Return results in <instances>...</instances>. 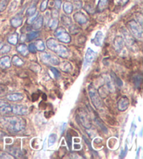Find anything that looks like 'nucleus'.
Segmentation results:
<instances>
[{"mask_svg": "<svg viewBox=\"0 0 143 159\" xmlns=\"http://www.w3.org/2000/svg\"><path fill=\"white\" fill-rule=\"evenodd\" d=\"M73 18L76 23L80 25H84L85 23H87V16H85L83 13L80 11L76 12L75 14L73 15Z\"/></svg>", "mask_w": 143, "mask_h": 159, "instance_id": "4468645a", "label": "nucleus"}, {"mask_svg": "<svg viewBox=\"0 0 143 159\" xmlns=\"http://www.w3.org/2000/svg\"><path fill=\"white\" fill-rule=\"evenodd\" d=\"M67 143L68 145V147H69V149H71V137L70 136L69 134H68L67 136Z\"/></svg>", "mask_w": 143, "mask_h": 159, "instance_id": "3c124183", "label": "nucleus"}, {"mask_svg": "<svg viewBox=\"0 0 143 159\" xmlns=\"http://www.w3.org/2000/svg\"><path fill=\"white\" fill-rule=\"evenodd\" d=\"M66 125H67V123H64V124L62 125V128H61V131H62V134H63L64 133V130H65V128H66Z\"/></svg>", "mask_w": 143, "mask_h": 159, "instance_id": "5fc2aeb1", "label": "nucleus"}, {"mask_svg": "<svg viewBox=\"0 0 143 159\" xmlns=\"http://www.w3.org/2000/svg\"><path fill=\"white\" fill-rule=\"evenodd\" d=\"M103 39V34L102 32L98 31L95 35V37L92 39V43L97 46H101L102 45Z\"/></svg>", "mask_w": 143, "mask_h": 159, "instance_id": "dca6fc26", "label": "nucleus"}, {"mask_svg": "<svg viewBox=\"0 0 143 159\" xmlns=\"http://www.w3.org/2000/svg\"><path fill=\"white\" fill-rule=\"evenodd\" d=\"M61 21L66 26H70L72 24V20H71V18L68 16L63 15L61 17Z\"/></svg>", "mask_w": 143, "mask_h": 159, "instance_id": "7c9ffc66", "label": "nucleus"}, {"mask_svg": "<svg viewBox=\"0 0 143 159\" xmlns=\"http://www.w3.org/2000/svg\"><path fill=\"white\" fill-rule=\"evenodd\" d=\"M128 29L131 34L137 39L142 40V28L140 25L135 20H131L128 23Z\"/></svg>", "mask_w": 143, "mask_h": 159, "instance_id": "20e7f679", "label": "nucleus"}, {"mask_svg": "<svg viewBox=\"0 0 143 159\" xmlns=\"http://www.w3.org/2000/svg\"><path fill=\"white\" fill-rule=\"evenodd\" d=\"M105 80L106 82V86H107V87H108V90L110 92H114V90H115L114 85H113V83H112V81L110 80V79L108 76H106Z\"/></svg>", "mask_w": 143, "mask_h": 159, "instance_id": "72a5a7b5", "label": "nucleus"}, {"mask_svg": "<svg viewBox=\"0 0 143 159\" xmlns=\"http://www.w3.org/2000/svg\"><path fill=\"white\" fill-rule=\"evenodd\" d=\"M60 69H61L63 72H68L72 70V66L69 62H63L61 65H60Z\"/></svg>", "mask_w": 143, "mask_h": 159, "instance_id": "cd10ccee", "label": "nucleus"}, {"mask_svg": "<svg viewBox=\"0 0 143 159\" xmlns=\"http://www.w3.org/2000/svg\"><path fill=\"white\" fill-rule=\"evenodd\" d=\"M17 51L19 53H20L22 56H27L29 54V49L28 47L24 43H21L17 47Z\"/></svg>", "mask_w": 143, "mask_h": 159, "instance_id": "aec40b11", "label": "nucleus"}, {"mask_svg": "<svg viewBox=\"0 0 143 159\" xmlns=\"http://www.w3.org/2000/svg\"><path fill=\"white\" fill-rule=\"evenodd\" d=\"M58 24H59V20L58 19L56 18H53V19H50L48 23V27L53 30H54L57 28V27H58Z\"/></svg>", "mask_w": 143, "mask_h": 159, "instance_id": "bb28decb", "label": "nucleus"}, {"mask_svg": "<svg viewBox=\"0 0 143 159\" xmlns=\"http://www.w3.org/2000/svg\"><path fill=\"white\" fill-rule=\"evenodd\" d=\"M78 119L80 122L81 123L82 125L86 129H89L92 127V123H91V120L89 116L84 109H80V110L78 111Z\"/></svg>", "mask_w": 143, "mask_h": 159, "instance_id": "423d86ee", "label": "nucleus"}, {"mask_svg": "<svg viewBox=\"0 0 143 159\" xmlns=\"http://www.w3.org/2000/svg\"><path fill=\"white\" fill-rule=\"evenodd\" d=\"M55 37L57 39H58L59 42L62 43H68L71 42V38L69 34L66 31V30L63 27H59V28L56 29L55 31Z\"/></svg>", "mask_w": 143, "mask_h": 159, "instance_id": "39448f33", "label": "nucleus"}, {"mask_svg": "<svg viewBox=\"0 0 143 159\" xmlns=\"http://www.w3.org/2000/svg\"><path fill=\"white\" fill-rule=\"evenodd\" d=\"M12 63L15 66L20 67L24 65V62L20 57H19L18 56H14L12 58Z\"/></svg>", "mask_w": 143, "mask_h": 159, "instance_id": "c85d7f7f", "label": "nucleus"}, {"mask_svg": "<svg viewBox=\"0 0 143 159\" xmlns=\"http://www.w3.org/2000/svg\"><path fill=\"white\" fill-rule=\"evenodd\" d=\"M128 2V0H116L117 4L119 5H125Z\"/></svg>", "mask_w": 143, "mask_h": 159, "instance_id": "8fccbe9b", "label": "nucleus"}, {"mask_svg": "<svg viewBox=\"0 0 143 159\" xmlns=\"http://www.w3.org/2000/svg\"><path fill=\"white\" fill-rule=\"evenodd\" d=\"M48 0H44L42 3H41V7H40L41 11H45L46 9H47V7H48Z\"/></svg>", "mask_w": 143, "mask_h": 159, "instance_id": "a19ab883", "label": "nucleus"}, {"mask_svg": "<svg viewBox=\"0 0 143 159\" xmlns=\"http://www.w3.org/2000/svg\"><path fill=\"white\" fill-rule=\"evenodd\" d=\"M89 97L92 100L93 106L95 107L97 109H99L103 106L102 100L101 99V96L99 95L98 90L95 89L94 87L92 85L89 86Z\"/></svg>", "mask_w": 143, "mask_h": 159, "instance_id": "7ed1b4c3", "label": "nucleus"}, {"mask_svg": "<svg viewBox=\"0 0 143 159\" xmlns=\"http://www.w3.org/2000/svg\"><path fill=\"white\" fill-rule=\"evenodd\" d=\"M7 87L4 86V85H0V96H3L6 95L7 93Z\"/></svg>", "mask_w": 143, "mask_h": 159, "instance_id": "ea45409f", "label": "nucleus"}, {"mask_svg": "<svg viewBox=\"0 0 143 159\" xmlns=\"http://www.w3.org/2000/svg\"><path fill=\"white\" fill-rule=\"evenodd\" d=\"M29 51L31 52L32 53H37V48H36V46L34 43H30L29 46Z\"/></svg>", "mask_w": 143, "mask_h": 159, "instance_id": "37998d69", "label": "nucleus"}, {"mask_svg": "<svg viewBox=\"0 0 143 159\" xmlns=\"http://www.w3.org/2000/svg\"><path fill=\"white\" fill-rule=\"evenodd\" d=\"M63 9H64V12L67 13V14H71V13H72L73 11V4L71 3V2H67L64 4Z\"/></svg>", "mask_w": 143, "mask_h": 159, "instance_id": "a878e982", "label": "nucleus"}, {"mask_svg": "<svg viewBox=\"0 0 143 159\" xmlns=\"http://www.w3.org/2000/svg\"><path fill=\"white\" fill-rule=\"evenodd\" d=\"M50 70L52 71V72H53V74L54 75V76H55L56 78H59L60 76V73L58 70H57L56 68L54 67H50Z\"/></svg>", "mask_w": 143, "mask_h": 159, "instance_id": "c03bdc74", "label": "nucleus"}, {"mask_svg": "<svg viewBox=\"0 0 143 159\" xmlns=\"http://www.w3.org/2000/svg\"><path fill=\"white\" fill-rule=\"evenodd\" d=\"M57 139V135H56V134H51V135H50V136H49L48 138V145L49 146H53V145L55 143Z\"/></svg>", "mask_w": 143, "mask_h": 159, "instance_id": "f704fd0d", "label": "nucleus"}, {"mask_svg": "<svg viewBox=\"0 0 143 159\" xmlns=\"http://www.w3.org/2000/svg\"><path fill=\"white\" fill-rule=\"evenodd\" d=\"M10 50H11V46L9 45H5L2 46V48L0 51H1V53L4 54V53H8V52H9Z\"/></svg>", "mask_w": 143, "mask_h": 159, "instance_id": "79ce46f5", "label": "nucleus"}, {"mask_svg": "<svg viewBox=\"0 0 143 159\" xmlns=\"http://www.w3.org/2000/svg\"><path fill=\"white\" fill-rule=\"evenodd\" d=\"M7 151L10 153V154H11L12 156H13L15 158H20L22 156V153H21L20 150L16 147H9L7 148Z\"/></svg>", "mask_w": 143, "mask_h": 159, "instance_id": "6ab92c4d", "label": "nucleus"}, {"mask_svg": "<svg viewBox=\"0 0 143 159\" xmlns=\"http://www.w3.org/2000/svg\"><path fill=\"white\" fill-rule=\"evenodd\" d=\"M38 35H39V33H38V32H31L27 34L26 39L27 42H30V41H32L38 37Z\"/></svg>", "mask_w": 143, "mask_h": 159, "instance_id": "2f4dec72", "label": "nucleus"}, {"mask_svg": "<svg viewBox=\"0 0 143 159\" xmlns=\"http://www.w3.org/2000/svg\"><path fill=\"white\" fill-rule=\"evenodd\" d=\"M7 99L11 102H18L23 99V95L21 93H13L7 95Z\"/></svg>", "mask_w": 143, "mask_h": 159, "instance_id": "f3484780", "label": "nucleus"}, {"mask_svg": "<svg viewBox=\"0 0 143 159\" xmlns=\"http://www.w3.org/2000/svg\"><path fill=\"white\" fill-rule=\"evenodd\" d=\"M36 11H37V7H36V5H32V6L28 8V9L27 10L26 15L27 16H31L32 15H34Z\"/></svg>", "mask_w": 143, "mask_h": 159, "instance_id": "c9c22d12", "label": "nucleus"}, {"mask_svg": "<svg viewBox=\"0 0 143 159\" xmlns=\"http://www.w3.org/2000/svg\"><path fill=\"white\" fill-rule=\"evenodd\" d=\"M4 135H5V134L4 133H2V132H1V131H0V139L3 138Z\"/></svg>", "mask_w": 143, "mask_h": 159, "instance_id": "6e6d98bb", "label": "nucleus"}, {"mask_svg": "<svg viewBox=\"0 0 143 159\" xmlns=\"http://www.w3.org/2000/svg\"><path fill=\"white\" fill-rule=\"evenodd\" d=\"M110 76H111V78L112 79V81H113L114 83L116 84L117 86L122 87L123 86L122 81L121 80V79L119 77V76H117L116 74L114 73L113 72H112L110 73Z\"/></svg>", "mask_w": 143, "mask_h": 159, "instance_id": "4be33fe9", "label": "nucleus"}, {"mask_svg": "<svg viewBox=\"0 0 143 159\" xmlns=\"http://www.w3.org/2000/svg\"><path fill=\"white\" fill-rule=\"evenodd\" d=\"M142 81V75H140V74H137V75H135L133 76V84L135 85V86L137 88V89L141 86Z\"/></svg>", "mask_w": 143, "mask_h": 159, "instance_id": "b1692460", "label": "nucleus"}, {"mask_svg": "<svg viewBox=\"0 0 143 159\" xmlns=\"http://www.w3.org/2000/svg\"><path fill=\"white\" fill-rule=\"evenodd\" d=\"M0 158H13V157L6 152H1L0 153Z\"/></svg>", "mask_w": 143, "mask_h": 159, "instance_id": "a18cd8bd", "label": "nucleus"}, {"mask_svg": "<svg viewBox=\"0 0 143 159\" xmlns=\"http://www.w3.org/2000/svg\"><path fill=\"white\" fill-rule=\"evenodd\" d=\"M83 138H84V142H86V143H87L88 145H89V148H90L91 151H93V150H92V146H91V143H90V142H89V141L88 140V139H87L86 137L83 136Z\"/></svg>", "mask_w": 143, "mask_h": 159, "instance_id": "864d4df0", "label": "nucleus"}, {"mask_svg": "<svg viewBox=\"0 0 143 159\" xmlns=\"http://www.w3.org/2000/svg\"><path fill=\"white\" fill-rule=\"evenodd\" d=\"M23 18L20 17V16H16V17L13 18L11 20V25L15 28H17V27H20L23 24Z\"/></svg>", "mask_w": 143, "mask_h": 159, "instance_id": "a211bd4d", "label": "nucleus"}, {"mask_svg": "<svg viewBox=\"0 0 143 159\" xmlns=\"http://www.w3.org/2000/svg\"><path fill=\"white\" fill-rule=\"evenodd\" d=\"M46 45L50 50L54 51L59 56L63 58H67L69 56V51L65 46L59 43L53 38H50L47 40Z\"/></svg>", "mask_w": 143, "mask_h": 159, "instance_id": "f03ea898", "label": "nucleus"}, {"mask_svg": "<svg viewBox=\"0 0 143 159\" xmlns=\"http://www.w3.org/2000/svg\"><path fill=\"white\" fill-rule=\"evenodd\" d=\"M95 121H96V123L99 126L101 130H103V132H104L105 133H108V129H107V128L106 127L105 125H103V123L102 122V120H101L99 118H96L95 119Z\"/></svg>", "mask_w": 143, "mask_h": 159, "instance_id": "473e14b6", "label": "nucleus"}, {"mask_svg": "<svg viewBox=\"0 0 143 159\" xmlns=\"http://www.w3.org/2000/svg\"><path fill=\"white\" fill-rule=\"evenodd\" d=\"M108 4V0H99L98 4L97 9L99 12H102L103 10H105Z\"/></svg>", "mask_w": 143, "mask_h": 159, "instance_id": "393cba45", "label": "nucleus"}, {"mask_svg": "<svg viewBox=\"0 0 143 159\" xmlns=\"http://www.w3.org/2000/svg\"><path fill=\"white\" fill-rule=\"evenodd\" d=\"M0 126L9 133H16L25 128L26 122L21 117L2 116L0 117Z\"/></svg>", "mask_w": 143, "mask_h": 159, "instance_id": "f257e3e1", "label": "nucleus"}, {"mask_svg": "<svg viewBox=\"0 0 143 159\" xmlns=\"http://www.w3.org/2000/svg\"><path fill=\"white\" fill-rule=\"evenodd\" d=\"M75 5H76V9H80L82 7V2L80 1H77L75 2Z\"/></svg>", "mask_w": 143, "mask_h": 159, "instance_id": "603ef678", "label": "nucleus"}, {"mask_svg": "<svg viewBox=\"0 0 143 159\" xmlns=\"http://www.w3.org/2000/svg\"><path fill=\"white\" fill-rule=\"evenodd\" d=\"M8 42L12 45H16L18 42V34L17 33H13L9 36L7 39Z\"/></svg>", "mask_w": 143, "mask_h": 159, "instance_id": "5701e85b", "label": "nucleus"}, {"mask_svg": "<svg viewBox=\"0 0 143 159\" xmlns=\"http://www.w3.org/2000/svg\"><path fill=\"white\" fill-rule=\"evenodd\" d=\"M129 104H130V102H129V100L128 99V98L126 96H123L118 101V109L121 111H124L128 109L129 107Z\"/></svg>", "mask_w": 143, "mask_h": 159, "instance_id": "f8f14e48", "label": "nucleus"}, {"mask_svg": "<svg viewBox=\"0 0 143 159\" xmlns=\"http://www.w3.org/2000/svg\"><path fill=\"white\" fill-rule=\"evenodd\" d=\"M122 33L124 35V37L126 44L127 45L128 47L130 48L131 50L136 51L135 49H137L136 42L133 36H132V34L131 33H129L127 30L125 29L122 30Z\"/></svg>", "mask_w": 143, "mask_h": 159, "instance_id": "0eeeda50", "label": "nucleus"}, {"mask_svg": "<svg viewBox=\"0 0 143 159\" xmlns=\"http://www.w3.org/2000/svg\"><path fill=\"white\" fill-rule=\"evenodd\" d=\"M11 65V62L10 57L6 56L0 58V67L2 69H8Z\"/></svg>", "mask_w": 143, "mask_h": 159, "instance_id": "2eb2a0df", "label": "nucleus"}, {"mask_svg": "<svg viewBox=\"0 0 143 159\" xmlns=\"http://www.w3.org/2000/svg\"><path fill=\"white\" fill-rule=\"evenodd\" d=\"M12 112L16 115H26L28 113V108L27 107L23 105H14L11 106Z\"/></svg>", "mask_w": 143, "mask_h": 159, "instance_id": "9d476101", "label": "nucleus"}, {"mask_svg": "<svg viewBox=\"0 0 143 159\" xmlns=\"http://www.w3.org/2000/svg\"><path fill=\"white\" fill-rule=\"evenodd\" d=\"M61 4H62L61 0H55V1H54V5H55V7L57 9H60V8H61Z\"/></svg>", "mask_w": 143, "mask_h": 159, "instance_id": "09e8293b", "label": "nucleus"}, {"mask_svg": "<svg viewBox=\"0 0 143 159\" xmlns=\"http://www.w3.org/2000/svg\"><path fill=\"white\" fill-rule=\"evenodd\" d=\"M136 18H137V23L142 26V15L141 13H138V14L136 15Z\"/></svg>", "mask_w": 143, "mask_h": 159, "instance_id": "49530a36", "label": "nucleus"}, {"mask_svg": "<svg viewBox=\"0 0 143 159\" xmlns=\"http://www.w3.org/2000/svg\"><path fill=\"white\" fill-rule=\"evenodd\" d=\"M8 3H9V0H0V12L6 9Z\"/></svg>", "mask_w": 143, "mask_h": 159, "instance_id": "4c0bfd02", "label": "nucleus"}, {"mask_svg": "<svg viewBox=\"0 0 143 159\" xmlns=\"http://www.w3.org/2000/svg\"><path fill=\"white\" fill-rule=\"evenodd\" d=\"M41 60L46 64H51L54 65H59V60L58 57L48 53H43L41 54Z\"/></svg>", "mask_w": 143, "mask_h": 159, "instance_id": "6e6552de", "label": "nucleus"}, {"mask_svg": "<svg viewBox=\"0 0 143 159\" xmlns=\"http://www.w3.org/2000/svg\"><path fill=\"white\" fill-rule=\"evenodd\" d=\"M38 15V13L36 12L34 15H32L31 16H29V18L27 20V23L29 24V25L32 24L33 23H34V21L36 20V19H37Z\"/></svg>", "mask_w": 143, "mask_h": 159, "instance_id": "58836bf2", "label": "nucleus"}, {"mask_svg": "<svg viewBox=\"0 0 143 159\" xmlns=\"http://www.w3.org/2000/svg\"><path fill=\"white\" fill-rule=\"evenodd\" d=\"M32 27L33 28L35 29V30H40L41 27L43 26V16H40L38 18H37V19L34 21V23H32Z\"/></svg>", "mask_w": 143, "mask_h": 159, "instance_id": "412c9836", "label": "nucleus"}, {"mask_svg": "<svg viewBox=\"0 0 143 159\" xmlns=\"http://www.w3.org/2000/svg\"><path fill=\"white\" fill-rule=\"evenodd\" d=\"M12 112L11 105L6 101L0 100V114H9Z\"/></svg>", "mask_w": 143, "mask_h": 159, "instance_id": "9b49d317", "label": "nucleus"}, {"mask_svg": "<svg viewBox=\"0 0 143 159\" xmlns=\"http://www.w3.org/2000/svg\"><path fill=\"white\" fill-rule=\"evenodd\" d=\"M80 31V29L78 26L76 25H70V32L73 34H76Z\"/></svg>", "mask_w": 143, "mask_h": 159, "instance_id": "e433bc0d", "label": "nucleus"}, {"mask_svg": "<svg viewBox=\"0 0 143 159\" xmlns=\"http://www.w3.org/2000/svg\"><path fill=\"white\" fill-rule=\"evenodd\" d=\"M35 46H36V48H37V50L39 51H45V48H46V46L45 44H44V43L42 40L41 39H38L37 40L36 43H34Z\"/></svg>", "mask_w": 143, "mask_h": 159, "instance_id": "c756f323", "label": "nucleus"}, {"mask_svg": "<svg viewBox=\"0 0 143 159\" xmlns=\"http://www.w3.org/2000/svg\"><path fill=\"white\" fill-rule=\"evenodd\" d=\"M4 46V45H3V43H0V50H1L2 48V46Z\"/></svg>", "mask_w": 143, "mask_h": 159, "instance_id": "4d7b16f0", "label": "nucleus"}, {"mask_svg": "<svg viewBox=\"0 0 143 159\" xmlns=\"http://www.w3.org/2000/svg\"><path fill=\"white\" fill-rule=\"evenodd\" d=\"M96 56H97V53L93 51L92 48H88L87 51L86 52V55H85L84 58V68L89 66V65L92 64V62L95 59Z\"/></svg>", "mask_w": 143, "mask_h": 159, "instance_id": "1a4fd4ad", "label": "nucleus"}, {"mask_svg": "<svg viewBox=\"0 0 143 159\" xmlns=\"http://www.w3.org/2000/svg\"><path fill=\"white\" fill-rule=\"evenodd\" d=\"M127 150H128L127 145H126L124 150H122V153H121V154H120V158H123L125 157V156L126 155V153H127Z\"/></svg>", "mask_w": 143, "mask_h": 159, "instance_id": "de8ad7c7", "label": "nucleus"}, {"mask_svg": "<svg viewBox=\"0 0 143 159\" xmlns=\"http://www.w3.org/2000/svg\"><path fill=\"white\" fill-rule=\"evenodd\" d=\"M114 46L118 53H121L124 47V40L121 36H117L114 39Z\"/></svg>", "mask_w": 143, "mask_h": 159, "instance_id": "ddd939ff", "label": "nucleus"}]
</instances>
